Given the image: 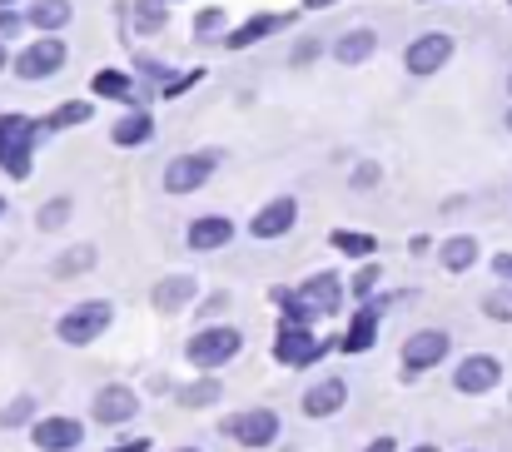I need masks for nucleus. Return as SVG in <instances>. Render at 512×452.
<instances>
[{
	"label": "nucleus",
	"instance_id": "f257e3e1",
	"mask_svg": "<svg viewBox=\"0 0 512 452\" xmlns=\"http://www.w3.org/2000/svg\"><path fill=\"white\" fill-rule=\"evenodd\" d=\"M30 145H35V120L0 115V169L10 179H25L30 174Z\"/></svg>",
	"mask_w": 512,
	"mask_h": 452
},
{
	"label": "nucleus",
	"instance_id": "f03ea898",
	"mask_svg": "<svg viewBox=\"0 0 512 452\" xmlns=\"http://www.w3.org/2000/svg\"><path fill=\"white\" fill-rule=\"evenodd\" d=\"M110 318H115V308L105 299L95 303H75L60 323H55V333H60V343H70V348H85V343H95L105 328H110Z\"/></svg>",
	"mask_w": 512,
	"mask_h": 452
},
{
	"label": "nucleus",
	"instance_id": "7ed1b4c3",
	"mask_svg": "<svg viewBox=\"0 0 512 452\" xmlns=\"http://www.w3.org/2000/svg\"><path fill=\"white\" fill-rule=\"evenodd\" d=\"M244 348V338H239V328H204V333H194L189 338V363L194 368H224L234 353Z\"/></svg>",
	"mask_w": 512,
	"mask_h": 452
},
{
	"label": "nucleus",
	"instance_id": "20e7f679",
	"mask_svg": "<svg viewBox=\"0 0 512 452\" xmlns=\"http://www.w3.org/2000/svg\"><path fill=\"white\" fill-rule=\"evenodd\" d=\"M453 60V35H443V30H428V35H418V40H408V50H403V65H408V75H438L443 65Z\"/></svg>",
	"mask_w": 512,
	"mask_h": 452
},
{
	"label": "nucleus",
	"instance_id": "39448f33",
	"mask_svg": "<svg viewBox=\"0 0 512 452\" xmlns=\"http://www.w3.org/2000/svg\"><path fill=\"white\" fill-rule=\"evenodd\" d=\"M60 65H65V40H50V35L35 40V45H25V50L15 55V75L30 80V85H35V80H50Z\"/></svg>",
	"mask_w": 512,
	"mask_h": 452
},
{
	"label": "nucleus",
	"instance_id": "423d86ee",
	"mask_svg": "<svg viewBox=\"0 0 512 452\" xmlns=\"http://www.w3.org/2000/svg\"><path fill=\"white\" fill-rule=\"evenodd\" d=\"M214 169H219V154L214 150L179 154V159H170V169H165V189H170V194H189V189H199Z\"/></svg>",
	"mask_w": 512,
	"mask_h": 452
},
{
	"label": "nucleus",
	"instance_id": "0eeeda50",
	"mask_svg": "<svg viewBox=\"0 0 512 452\" xmlns=\"http://www.w3.org/2000/svg\"><path fill=\"white\" fill-rule=\"evenodd\" d=\"M224 433H229L234 443H244V448H269V443L279 438V413H269V408H249V413L229 418Z\"/></svg>",
	"mask_w": 512,
	"mask_h": 452
},
{
	"label": "nucleus",
	"instance_id": "6e6552de",
	"mask_svg": "<svg viewBox=\"0 0 512 452\" xmlns=\"http://www.w3.org/2000/svg\"><path fill=\"white\" fill-rule=\"evenodd\" d=\"M448 348H453V343H448L443 328H423V333H413V338L403 343V368H408V373H423V368L443 363Z\"/></svg>",
	"mask_w": 512,
	"mask_h": 452
},
{
	"label": "nucleus",
	"instance_id": "1a4fd4ad",
	"mask_svg": "<svg viewBox=\"0 0 512 452\" xmlns=\"http://www.w3.org/2000/svg\"><path fill=\"white\" fill-rule=\"evenodd\" d=\"M453 383H458V393H493V388L503 383V363H498L493 353H473V358L458 363Z\"/></svg>",
	"mask_w": 512,
	"mask_h": 452
},
{
	"label": "nucleus",
	"instance_id": "9d476101",
	"mask_svg": "<svg viewBox=\"0 0 512 452\" xmlns=\"http://www.w3.org/2000/svg\"><path fill=\"white\" fill-rule=\"evenodd\" d=\"M294 224H299V199L284 194V199H269V204L254 214L249 234H254V239H279V234H289Z\"/></svg>",
	"mask_w": 512,
	"mask_h": 452
},
{
	"label": "nucleus",
	"instance_id": "9b49d317",
	"mask_svg": "<svg viewBox=\"0 0 512 452\" xmlns=\"http://www.w3.org/2000/svg\"><path fill=\"white\" fill-rule=\"evenodd\" d=\"M30 438H35V448L40 452H75L80 448V438H85V428H80L75 418H40Z\"/></svg>",
	"mask_w": 512,
	"mask_h": 452
},
{
	"label": "nucleus",
	"instance_id": "f8f14e48",
	"mask_svg": "<svg viewBox=\"0 0 512 452\" xmlns=\"http://www.w3.org/2000/svg\"><path fill=\"white\" fill-rule=\"evenodd\" d=\"M324 353V343L309 333V328H289L284 323V333H279V348H274V358L279 363H289V368H304V363H314Z\"/></svg>",
	"mask_w": 512,
	"mask_h": 452
},
{
	"label": "nucleus",
	"instance_id": "ddd939ff",
	"mask_svg": "<svg viewBox=\"0 0 512 452\" xmlns=\"http://www.w3.org/2000/svg\"><path fill=\"white\" fill-rule=\"evenodd\" d=\"M135 413H140V398H135L130 388L110 383V388L95 393V423H130Z\"/></svg>",
	"mask_w": 512,
	"mask_h": 452
},
{
	"label": "nucleus",
	"instance_id": "4468645a",
	"mask_svg": "<svg viewBox=\"0 0 512 452\" xmlns=\"http://www.w3.org/2000/svg\"><path fill=\"white\" fill-rule=\"evenodd\" d=\"M294 299L309 308V318H314V313H334V308L343 303V284L334 279V274H314V279H309Z\"/></svg>",
	"mask_w": 512,
	"mask_h": 452
},
{
	"label": "nucleus",
	"instance_id": "2eb2a0df",
	"mask_svg": "<svg viewBox=\"0 0 512 452\" xmlns=\"http://www.w3.org/2000/svg\"><path fill=\"white\" fill-rule=\"evenodd\" d=\"M373 50H378V35H373L368 25H358V30H343L339 40H334V60H339V65H363Z\"/></svg>",
	"mask_w": 512,
	"mask_h": 452
},
{
	"label": "nucleus",
	"instance_id": "dca6fc26",
	"mask_svg": "<svg viewBox=\"0 0 512 452\" xmlns=\"http://www.w3.org/2000/svg\"><path fill=\"white\" fill-rule=\"evenodd\" d=\"M343 398H348V383L343 378H329V383H314L309 393H304V413L309 418H329V413H339Z\"/></svg>",
	"mask_w": 512,
	"mask_h": 452
},
{
	"label": "nucleus",
	"instance_id": "f3484780",
	"mask_svg": "<svg viewBox=\"0 0 512 452\" xmlns=\"http://www.w3.org/2000/svg\"><path fill=\"white\" fill-rule=\"evenodd\" d=\"M229 239H234V224H229V219H219V214H214V219H194V224H189V249H199V254H204V249H224Z\"/></svg>",
	"mask_w": 512,
	"mask_h": 452
},
{
	"label": "nucleus",
	"instance_id": "a211bd4d",
	"mask_svg": "<svg viewBox=\"0 0 512 452\" xmlns=\"http://www.w3.org/2000/svg\"><path fill=\"white\" fill-rule=\"evenodd\" d=\"M110 135H115V145H145V140L155 135V120H150L145 110H130L125 120H115Z\"/></svg>",
	"mask_w": 512,
	"mask_h": 452
},
{
	"label": "nucleus",
	"instance_id": "6ab92c4d",
	"mask_svg": "<svg viewBox=\"0 0 512 452\" xmlns=\"http://www.w3.org/2000/svg\"><path fill=\"white\" fill-rule=\"evenodd\" d=\"M189 299H194V279H189V274H174V279H165V284L155 289V308H165V313L184 308Z\"/></svg>",
	"mask_w": 512,
	"mask_h": 452
},
{
	"label": "nucleus",
	"instance_id": "aec40b11",
	"mask_svg": "<svg viewBox=\"0 0 512 452\" xmlns=\"http://www.w3.org/2000/svg\"><path fill=\"white\" fill-rule=\"evenodd\" d=\"M373 338H378V313H373V308H363V313L353 318V328H348L343 348H348V353H368V348H373Z\"/></svg>",
	"mask_w": 512,
	"mask_h": 452
},
{
	"label": "nucleus",
	"instance_id": "412c9836",
	"mask_svg": "<svg viewBox=\"0 0 512 452\" xmlns=\"http://www.w3.org/2000/svg\"><path fill=\"white\" fill-rule=\"evenodd\" d=\"M473 259H478V239L458 234V239H448V244H443V269L463 274V269H473Z\"/></svg>",
	"mask_w": 512,
	"mask_h": 452
},
{
	"label": "nucleus",
	"instance_id": "4be33fe9",
	"mask_svg": "<svg viewBox=\"0 0 512 452\" xmlns=\"http://www.w3.org/2000/svg\"><path fill=\"white\" fill-rule=\"evenodd\" d=\"M65 20H70V5H65V0H35V5H30V25H40L45 35L60 30Z\"/></svg>",
	"mask_w": 512,
	"mask_h": 452
},
{
	"label": "nucleus",
	"instance_id": "5701e85b",
	"mask_svg": "<svg viewBox=\"0 0 512 452\" xmlns=\"http://www.w3.org/2000/svg\"><path fill=\"white\" fill-rule=\"evenodd\" d=\"M269 30H279V15H254V20H249V25H239L224 45H229V50H244V45H254L259 35H269Z\"/></svg>",
	"mask_w": 512,
	"mask_h": 452
},
{
	"label": "nucleus",
	"instance_id": "b1692460",
	"mask_svg": "<svg viewBox=\"0 0 512 452\" xmlns=\"http://www.w3.org/2000/svg\"><path fill=\"white\" fill-rule=\"evenodd\" d=\"M170 20V0H135V30H160Z\"/></svg>",
	"mask_w": 512,
	"mask_h": 452
},
{
	"label": "nucleus",
	"instance_id": "393cba45",
	"mask_svg": "<svg viewBox=\"0 0 512 452\" xmlns=\"http://www.w3.org/2000/svg\"><path fill=\"white\" fill-rule=\"evenodd\" d=\"M95 264V249L90 244H80V249H70V254H60L55 259V279H75V274H85Z\"/></svg>",
	"mask_w": 512,
	"mask_h": 452
},
{
	"label": "nucleus",
	"instance_id": "a878e982",
	"mask_svg": "<svg viewBox=\"0 0 512 452\" xmlns=\"http://www.w3.org/2000/svg\"><path fill=\"white\" fill-rule=\"evenodd\" d=\"M334 244H339L343 254H353V259H373V249H378V239L373 234H358V229H339Z\"/></svg>",
	"mask_w": 512,
	"mask_h": 452
},
{
	"label": "nucleus",
	"instance_id": "bb28decb",
	"mask_svg": "<svg viewBox=\"0 0 512 452\" xmlns=\"http://www.w3.org/2000/svg\"><path fill=\"white\" fill-rule=\"evenodd\" d=\"M95 95H105V100H130V75L100 70V75H95Z\"/></svg>",
	"mask_w": 512,
	"mask_h": 452
},
{
	"label": "nucleus",
	"instance_id": "cd10ccee",
	"mask_svg": "<svg viewBox=\"0 0 512 452\" xmlns=\"http://www.w3.org/2000/svg\"><path fill=\"white\" fill-rule=\"evenodd\" d=\"M219 398H224V388H219L214 378H204V383H194V388H184V393H179V403H184V408H209V403H219Z\"/></svg>",
	"mask_w": 512,
	"mask_h": 452
},
{
	"label": "nucleus",
	"instance_id": "c85d7f7f",
	"mask_svg": "<svg viewBox=\"0 0 512 452\" xmlns=\"http://www.w3.org/2000/svg\"><path fill=\"white\" fill-rule=\"evenodd\" d=\"M80 120H90V105H85V100H70V105H60V110L50 115V130H70V125H80Z\"/></svg>",
	"mask_w": 512,
	"mask_h": 452
},
{
	"label": "nucleus",
	"instance_id": "c756f323",
	"mask_svg": "<svg viewBox=\"0 0 512 452\" xmlns=\"http://www.w3.org/2000/svg\"><path fill=\"white\" fill-rule=\"evenodd\" d=\"M65 219H70V204H65V199H55V204L40 209V229H60Z\"/></svg>",
	"mask_w": 512,
	"mask_h": 452
},
{
	"label": "nucleus",
	"instance_id": "7c9ffc66",
	"mask_svg": "<svg viewBox=\"0 0 512 452\" xmlns=\"http://www.w3.org/2000/svg\"><path fill=\"white\" fill-rule=\"evenodd\" d=\"M219 30H224V10H204V15L194 20V35H204V40L219 35Z\"/></svg>",
	"mask_w": 512,
	"mask_h": 452
},
{
	"label": "nucleus",
	"instance_id": "2f4dec72",
	"mask_svg": "<svg viewBox=\"0 0 512 452\" xmlns=\"http://www.w3.org/2000/svg\"><path fill=\"white\" fill-rule=\"evenodd\" d=\"M30 413H35V403H30V398H15V403L0 413V423H5V428H15V423H25Z\"/></svg>",
	"mask_w": 512,
	"mask_h": 452
},
{
	"label": "nucleus",
	"instance_id": "473e14b6",
	"mask_svg": "<svg viewBox=\"0 0 512 452\" xmlns=\"http://www.w3.org/2000/svg\"><path fill=\"white\" fill-rule=\"evenodd\" d=\"M373 284H378V269L368 264V269H363V274L353 279V294H358V299H368V294H373Z\"/></svg>",
	"mask_w": 512,
	"mask_h": 452
},
{
	"label": "nucleus",
	"instance_id": "72a5a7b5",
	"mask_svg": "<svg viewBox=\"0 0 512 452\" xmlns=\"http://www.w3.org/2000/svg\"><path fill=\"white\" fill-rule=\"evenodd\" d=\"M20 25H25V20H20L15 10H0V40H15V35H20Z\"/></svg>",
	"mask_w": 512,
	"mask_h": 452
},
{
	"label": "nucleus",
	"instance_id": "f704fd0d",
	"mask_svg": "<svg viewBox=\"0 0 512 452\" xmlns=\"http://www.w3.org/2000/svg\"><path fill=\"white\" fill-rule=\"evenodd\" d=\"M488 313H493V318H512V294H493V299H488Z\"/></svg>",
	"mask_w": 512,
	"mask_h": 452
},
{
	"label": "nucleus",
	"instance_id": "c9c22d12",
	"mask_svg": "<svg viewBox=\"0 0 512 452\" xmlns=\"http://www.w3.org/2000/svg\"><path fill=\"white\" fill-rule=\"evenodd\" d=\"M493 269H498V279H508L512 284V254H498V259H493Z\"/></svg>",
	"mask_w": 512,
	"mask_h": 452
},
{
	"label": "nucleus",
	"instance_id": "e433bc0d",
	"mask_svg": "<svg viewBox=\"0 0 512 452\" xmlns=\"http://www.w3.org/2000/svg\"><path fill=\"white\" fill-rule=\"evenodd\" d=\"M393 448H398L393 438H373V443H368V448H363V452H393Z\"/></svg>",
	"mask_w": 512,
	"mask_h": 452
},
{
	"label": "nucleus",
	"instance_id": "4c0bfd02",
	"mask_svg": "<svg viewBox=\"0 0 512 452\" xmlns=\"http://www.w3.org/2000/svg\"><path fill=\"white\" fill-rule=\"evenodd\" d=\"M115 452H150V443L140 438V443H125V448H115Z\"/></svg>",
	"mask_w": 512,
	"mask_h": 452
},
{
	"label": "nucleus",
	"instance_id": "58836bf2",
	"mask_svg": "<svg viewBox=\"0 0 512 452\" xmlns=\"http://www.w3.org/2000/svg\"><path fill=\"white\" fill-rule=\"evenodd\" d=\"M309 10H329V5H339V0H304Z\"/></svg>",
	"mask_w": 512,
	"mask_h": 452
},
{
	"label": "nucleus",
	"instance_id": "ea45409f",
	"mask_svg": "<svg viewBox=\"0 0 512 452\" xmlns=\"http://www.w3.org/2000/svg\"><path fill=\"white\" fill-rule=\"evenodd\" d=\"M10 5H15V0H0V10H10Z\"/></svg>",
	"mask_w": 512,
	"mask_h": 452
},
{
	"label": "nucleus",
	"instance_id": "a19ab883",
	"mask_svg": "<svg viewBox=\"0 0 512 452\" xmlns=\"http://www.w3.org/2000/svg\"><path fill=\"white\" fill-rule=\"evenodd\" d=\"M413 452H438V448H413Z\"/></svg>",
	"mask_w": 512,
	"mask_h": 452
},
{
	"label": "nucleus",
	"instance_id": "79ce46f5",
	"mask_svg": "<svg viewBox=\"0 0 512 452\" xmlns=\"http://www.w3.org/2000/svg\"><path fill=\"white\" fill-rule=\"evenodd\" d=\"M0 65H5V45H0Z\"/></svg>",
	"mask_w": 512,
	"mask_h": 452
},
{
	"label": "nucleus",
	"instance_id": "37998d69",
	"mask_svg": "<svg viewBox=\"0 0 512 452\" xmlns=\"http://www.w3.org/2000/svg\"><path fill=\"white\" fill-rule=\"evenodd\" d=\"M508 130H512V110H508Z\"/></svg>",
	"mask_w": 512,
	"mask_h": 452
},
{
	"label": "nucleus",
	"instance_id": "c03bdc74",
	"mask_svg": "<svg viewBox=\"0 0 512 452\" xmlns=\"http://www.w3.org/2000/svg\"><path fill=\"white\" fill-rule=\"evenodd\" d=\"M179 452H194V448H179Z\"/></svg>",
	"mask_w": 512,
	"mask_h": 452
},
{
	"label": "nucleus",
	"instance_id": "a18cd8bd",
	"mask_svg": "<svg viewBox=\"0 0 512 452\" xmlns=\"http://www.w3.org/2000/svg\"><path fill=\"white\" fill-rule=\"evenodd\" d=\"M508 90H512V75H508Z\"/></svg>",
	"mask_w": 512,
	"mask_h": 452
},
{
	"label": "nucleus",
	"instance_id": "49530a36",
	"mask_svg": "<svg viewBox=\"0 0 512 452\" xmlns=\"http://www.w3.org/2000/svg\"><path fill=\"white\" fill-rule=\"evenodd\" d=\"M0 209H5V199H0Z\"/></svg>",
	"mask_w": 512,
	"mask_h": 452
}]
</instances>
